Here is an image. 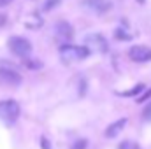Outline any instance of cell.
I'll return each instance as SVG.
<instances>
[{
	"label": "cell",
	"mask_w": 151,
	"mask_h": 149,
	"mask_svg": "<svg viewBox=\"0 0 151 149\" xmlns=\"http://www.w3.org/2000/svg\"><path fill=\"white\" fill-rule=\"evenodd\" d=\"M19 117V104L16 100H4L0 102V121L5 125L14 123Z\"/></svg>",
	"instance_id": "obj_2"
},
{
	"label": "cell",
	"mask_w": 151,
	"mask_h": 149,
	"mask_svg": "<svg viewBox=\"0 0 151 149\" xmlns=\"http://www.w3.org/2000/svg\"><path fill=\"white\" fill-rule=\"evenodd\" d=\"M128 56H130L132 62L144 63V62H150L151 60V49L146 47V46H134V47H130Z\"/></svg>",
	"instance_id": "obj_6"
},
{
	"label": "cell",
	"mask_w": 151,
	"mask_h": 149,
	"mask_svg": "<svg viewBox=\"0 0 151 149\" xmlns=\"http://www.w3.org/2000/svg\"><path fill=\"white\" fill-rule=\"evenodd\" d=\"M42 149H51V144L46 137H42Z\"/></svg>",
	"instance_id": "obj_14"
},
{
	"label": "cell",
	"mask_w": 151,
	"mask_h": 149,
	"mask_svg": "<svg viewBox=\"0 0 151 149\" xmlns=\"http://www.w3.org/2000/svg\"><path fill=\"white\" fill-rule=\"evenodd\" d=\"M0 82L7 86H18L21 84V75L9 67H0Z\"/></svg>",
	"instance_id": "obj_7"
},
{
	"label": "cell",
	"mask_w": 151,
	"mask_h": 149,
	"mask_svg": "<svg viewBox=\"0 0 151 149\" xmlns=\"http://www.w3.org/2000/svg\"><path fill=\"white\" fill-rule=\"evenodd\" d=\"M84 47H86L88 51H95V53H107V51H109L107 40L102 37L100 34L86 35V39H84Z\"/></svg>",
	"instance_id": "obj_4"
},
{
	"label": "cell",
	"mask_w": 151,
	"mask_h": 149,
	"mask_svg": "<svg viewBox=\"0 0 151 149\" xmlns=\"http://www.w3.org/2000/svg\"><path fill=\"white\" fill-rule=\"evenodd\" d=\"M88 54H90V51L84 46H70V44H65V46L60 47V60L63 63H67V65L88 58Z\"/></svg>",
	"instance_id": "obj_1"
},
{
	"label": "cell",
	"mask_w": 151,
	"mask_h": 149,
	"mask_svg": "<svg viewBox=\"0 0 151 149\" xmlns=\"http://www.w3.org/2000/svg\"><path fill=\"white\" fill-rule=\"evenodd\" d=\"M9 49L19 56V58H28L30 53H32V44L23 37H11L9 40Z\"/></svg>",
	"instance_id": "obj_3"
},
{
	"label": "cell",
	"mask_w": 151,
	"mask_h": 149,
	"mask_svg": "<svg viewBox=\"0 0 151 149\" xmlns=\"http://www.w3.org/2000/svg\"><path fill=\"white\" fill-rule=\"evenodd\" d=\"M144 90V84H137L134 90H128V91H123V93H119L121 97H134V95H137L139 91H142Z\"/></svg>",
	"instance_id": "obj_10"
},
{
	"label": "cell",
	"mask_w": 151,
	"mask_h": 149,
	"mask_svg": "<svg viewBox=\"0 0 151 149\" xmlns=\"http://www.w3.org/2000/svg\"><path fill=\"white\" fill-rule=\"evenodd\" d=\"M142 119L144 121H151V102L144 107V111H142Z\"/></svg>",
	"instance_id": "obj_11"
},
{
	"label": "cell",
	"mask_w": 151,
	"mask_h": 149,
	"mask_svg": "<svg viewBox=\"0 0 151 149\" xmlns=\"http://www.w3.org/2000/svg\"><path fill=\"white\" fill-rule=\"evenodd\" d=\"M55 35L62 40H70L72 39V27L67 21H58L55 27Z\"/></svg>",
	"instance_id": "obj_8"
},
{
	"label": "cell",
	"mask_w": 151,
	"mask_h": 149,
	"mask_svg": "<svg viewBox=\"0 0 151 149\" xmlns=\"http://www.w3.org/2000/svg\"><path fill=\"white\" fill-rule=\"evenodd\" d=\"M83 5L88 12L91 14H104L111 9V2L109 0H83Z\"/></svg>",
	"instance_id": "obj_5"
},
{
	"label": "cell",
	"mask_w": 151,
	"mask_h": 149,
	"mask_svg": "<svg viewBox=\"0 0 151 149\" xmlns=\"http://www.w3.org/2000/svg\"><path fill=\"white\" fill-rule=\"evenodd\" d=\"M84 148H86V140L81 139V140H77L76 144H72V148L70 149H84Z\"/></svg>",
	"instance_id": "obj_12"
},
{
	"label": "cell",
	"mask_w": 151,
	"mask_h": 149,
	"mask_svg": "<svg viewBox=\"0 0 151 149\" xmlns=\"http://www.w3.org/2000/svg\"><path fill=\"white\" fill-rule=\"evenodd\" d=\"M148 98H151V88H150V90H148V91H146V93H144V95H141V97L137 98V102L141 104V102H146Z\"/></svg>",
	"instance_id": "obj_13"
},
{
	"label": "cell",
	"mask_w": 151,
	"mask_h": 149,
	"mask_svg": "<svg viewBox=\"0 0 151 149\" xmlns=\"http://www.w3.org/2000/svg\"><path fill=\"white\" fill-rule=\"evenodd\" d=\"M125 123H127V119H125V117H121V119H118L116 123H113V125L106 130V137H109V139H111V137H116V135L123 130Z\"/></svg>",
	"instance_id": "obj_9"
},
{
	"label": "cell",
	"mask_w": 151,
	"mask_h": 149,
	"mask_svg": "<svg viewBox=\"0 0 151 149\" xmlns=\"http://www.w3.org/2000/svg\"><path fill=\"white\" fill-rule=\"evenodd\" d=\"M12 0H0V7H5V5H9Z\"/></svg>",
	"instance_id": "obj_15"
}]
</instances>
